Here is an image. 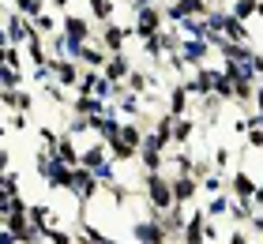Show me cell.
<instances>
[{"instance_id": "cell-24", "label": "cell", "mask_w": 263, "mask_h": 244, "mask_svg": "<svg viewBox=\"0 0 263 244\" xmlns=\"http://www.w3.org/2000/svg\"><path fill=\"white\" fill-rule=\"evenodd\" d=\"M230 162H233V151H230V146H214V151H211L214 173H226V169H230Z\"/></svg>"}, {"instance_id": "cell-13", "label": "cell", "mask_w": 263, "mask_h": 244, "mask_svg": "<svg viewBox=\"0 0 263 244\" xmlns=\"http://www.w3.org/2000/svg\"><path fill=\"white\" fill-rule=\"evenodd\" d=\"M203 226H207V214H203V211H188V222H184L177 244H207V240H203Z\"/></svg>"}, {"instance_id": "cell-5", "label": "cell", "mask_w": 263, "mask_h": 244, "mask_svg": "<svg viewBox=\"0 0 263 244\" xmlns=\"http://www.w3.org/2000/svg\"><path fill=\"white\" fill-rule=\"evenodd\" d=\"M98 38V45L105 49V53H128V42H132V27H124V23H105L102 34H94Z\"/></svg>"}, {"instance_id": "cell-16", "label": "cell", "mask_w": 263, "mask_h": 244, "mask_svg": "<svg viewBox=\"0 0 263 244\" xmlns=\"http://www.w3.org/2000/svg\"><path fill=\"white\" fill-rule=\"evenodd\" d=\"M53 158H57L61 165H71V169H76V165H79V143L71 139L68 132H61V139H57V146H53Z\"/></svg>"}, {"instance_id": "cell-22", "label": "cell", "mask_w": 263, "mask_h": 244, "mask_svg": "<svg viewBox=\"0 0 263 244\" xmlns=\"http://www.w3.org/2000/svg\"><path fill=\"white\" fill-rule=\"evenodd\" d=\"M34 27H38V34L42 38H49V34H61V15H57V11H49L45 8L38 19H34Z\"/></svg>"}, {"instance_id": "cell-32", "label": "cell", "mask_w": 263, "mask_h": 244, "mask_svg": "<svg viewBox=\"0 0 263 244\" xmlns=\"http://www.w3.org/2000/svg\"><path fill=\"white\" fill-rule=\"evenodd\" d=\"M256 76H259V83H263V53L256 57Z\"/></svg>"}, {"instance_id": "cell-18", "label": "cell", "mask_w": 263, "mask_h": 244, "mask_svg": "<svg viewBox=\"0 0 263 244\" xmlns=\"http://www.w3.org/2000/svg\"><path fill=\"white\" fill-rule=\"evenodd\" d=\"M230 203H233V195H230V192H218V195H211V199H207V207H203L207 222H218V218H230Z\"/></svg>"}, {"instance_id": "cell-21", "label": "cell", "mask_w": 263, "mask_h": 244, "mask_svg": "<svg viewBox=\"0 0 263 244\" xmlns=\"http://www.w3.org/2000/svg\"><path fill=\"white\" fill-rule=\"evenodd\" d=\"M87 4H90V19L102 23V27L117 19V0H87Z\"/></svg>"}, {"instance_id": "cell-7", "label": "cell", "mask_w": 263, "mask_h": 244, "mask_svg": "<svg viewBox=\"0 0 263 244\" xmlns=\"http://www.w3.org/2000/svg\"><path fill=\"white\" fill-rule=\"evenodd\" d=\"M4 30H8L11 45H27V42L34 38V34H38V27H34V19L19 15V11H8V15H4Z\"/></svg>"}, {"instance_id": "cell-30", "label": "cell", "mask_w": 263, "mask_h": 244, "mask_svg": "<svg viewBox=\"0 0 263 244\" xmlns=\"http://www.w3.org/2000/svg\"><path fill=\"white\" fill-rule=\"evenodd\" d=\"M230 244H256V240L248 237V229H245V226H237L233 233H230Z\"/></svg>"}, {"instance_id": "cell-1", "label": "cell", "mask_w": 263, "mask_h": 244, "mask_svg": "<svg viewBox=\"0 0 263 244\" xmlns=\"http://www.w3.org/2000/svg\"><path fill=\"white\" fill-rule=\"evenodd\" d=\"M143 199H147L151 211H170L173 207V188H170V177L165 173H143Z\"/></svg>"}, {"instance_id": "cell-11", "label": "cell", "mask_w": 263, "mask_h": 244, "mask_svg": "<svg viewBox=\"0 0 263 244\" xmlns=\"http://www.w3.org/2000/svg\"><path fill=\"white\" fill-rule=\"evenodd\" d=\"M132 68H136V64H132L128 53H109V60H105V68H102V76L109 79V83H124Z\"/></svg>"}, {"instance_id": "cell-34", "label": "cell", "mask_w": 263, "mask_h": 244, "mask_svg": "<svg viewBox=\"0 0 263 244\" xmlns=\"http://www.w3.org/2000/svg\"><path fill=\"white\" fill-rule=\"evenodd\" d=\"M0 109H4V102H0Z\"/></svg>"}, {"instance_id": "cell-20", "label": "cell", "mask_w": 263, "mask_h": 244, "mask_svg": "<svg viewBox=\"0 0 263 244\" xmlns=\"http://www.w3.org/2000/svg\"><path fill=\"white\" fill-rule=\"evenodd\" d=\"M23 57H27L34 68L49 64V49H45V38H42V34H34V38H30L27 45H23Z\"/></svg>"}, {"instance_id": "cell-15", "label": "cell", "mask_w": 263, "mask_h": 244, "mask_svg": "<svg viewBox=\"0 0 263 244\" xmlns=\"http://www.w3.org/2000/svg\"><path fill=\"white\" fill-rule=\"evenodd\" d=\"M196 124H199V117H173V146H192L196 139Z\"/></svg>"}, {"instance_id": "cell-3", "label": "cell", "mask_w": 263, "mask_h": 244, "mask_svg": "<svg viewBox=\"0 0 263 244\" xmlns=\"http://www.w3.org/2000/svg\"><path fill=\"white\" fill-rule=\"evenodd\" d=\"M132 38H151V34H158L165 27V15H162V4H147V8H139L136 15H132Z\"/></svg>"}, {"instance_id": "cell-27", "label": "cell", "mask_w": 263, "mask_h": 244, "mask_svg": "<svg viewBox=\"0 0 263 244\" xmlns=\"http://www.w3.org/2000/svg\"><path fill=\"white\" fill-rule=\"evenodd\" d=\"M211 173H214L211 158H199V154H196V158H192V177H196V180H203V177H211Z\"/></svg>"}, {"instance_id": "cell-17", "label": "cell", "mask_w": 263, "mask_h": 244, "mask_svg": "<svg viewBox=\"0 0 263 244\" xmlns=\"http://www.w3.org/2000/svg\"><path fill=\"white\" fill-rule=\"evenodd\" d=\"M105 60H109V53H105V49L98 45V38L87 42V45L79 49V64H83V68H90V71H102V68H105Z\"/></svg>"}, {"instance_id": "cell-33", "label": "cell", "mask_w": 263, "mask_h": 244, "mask_svg": "<svg viewBox=\"0 0 263 244\" xmlns=\"http://www.w3.org/2000/svg\"><path fill=\"white\" fill-rule=\"evenodd\" d=\"M4 136H8V124H0V139H4Z\"/></svg>"}, {"instance_id": "cell-8", "label": "cell", "mask_w": 263, "mask_h": 244, "mask_svg": "<svg viewBox=\"0 0 263 244\" xmlns=\"http://www.w3.org/2000/svg\"><path fill=\"white\" fill-rule=\"evenodd\" d=\"M49 71H53V83H61L64 90H76L79 79H83L79 60H49Z\"/></svg>"}, {"instance_id": "cell-31", "label": "cell", "mask_w": 263, "mask_h": 244, "mask_svg": "<svg viewBox=\"0 0 263 244\" xmlns=\"http://www.w3.org/2000/svg\"><path fill=\"white\" fill-rule=\"evenodd\" d=\"M0 244H19V237H15V233H11V229H8V226H0Z\"/></svg>"}, {"instance_id": "cell-4", "label": "cell", "mask_w": 263, "mask_h": 244, "mask_svg": "<svg viewBox=\"0 0 263 244\" xmlns=\"http://www.w3.org/2000/svg\"><path fill=\"white\" fill-rule=\"evenodd\" d=\"M61 34L68 42H76V45H87V42H94V19L90 15H76V11H64L61 15Z\"/></svg>"}, {"instance_id": "cell-10", "label": "cell", "mask_w": 263, "mask_h": 244, "mask_svg": "<svg viewBox=\"0 0 263 244\" xmlns=\"http://www.w3.org/2000/svg\"><path fill=\"white\" fill-rule=\"evenodd\" d=\"M165 113H173V117H188L192 113V94H188L184 83H173L170 94H165Z\"/></svg>"}, {"instance_id": "cell-12", "label": "cell", "mask_w": 263, "mask_h": 244, "mask_svg": "<svg viewBox=\"0 0 263 244\" xmlns=\"http://www.w3.org/2000/svg\"><path fill=\"white\" fill-rule=\"evenodd\" d=\"M105 162H109V143H102V139H90L87 151H79V165L94 169V173H98Z\"/></svg>"}, {"instance_id": "cell-28", "label": "cell", "mask_w": 263, "mask_h": 244, "mask_svg": "<svg viewBox=\"0 0 263 244\" xmlns=\"http://www.w3.org/2000/svg\"><path fill=\"white\" fill-rule=\"evenodd\" d=\"M57 139H61V132H53V128H38V146H45V151H53L57 146Z\"/></svg>"}, {"instance_id": "cell-2", "label": "cell", "mask_w": 263, "mask_h": 244, "mask_svg": "<svg viewBox=\"0 0 263 244\" xmlns=\"http://www.w3.org/2000/svg\"><path fill=\"white\" fill-rule=\"evenodd\" d=\"M68 195H71L76 203H83V207H87L90 199H98V195H102L98 173H94V169H87V165H76V169H71V184H68Z\"/></svg>"}, {"instance_id": "cell-29", "label": "cell", "mask_w": 263, "mask_h": 244, "mask_svg": "<svg viewBox=\"0 0 263 244\" xmlns=\"http://www.w3.org/2000/svg\"><path fill=\"white\" fill-rule=\"evenodd\" d=\"M27 124H30V120H27V113H11V117H8V132H23Z\"/></svg>"}, {"instance_id": "cell-9", "label": "cell", "mask_w": 263, "mask_h": 244, "mask_svg": "<svg viewBox=\"0 0 263 244\" xmlns=\"http://www.w3.org/2000/svg\"><path fill=\"white\" fill-rule=\"evenodd\" d=\"M173 188V207H192L199 199V180L196 177H170Z\"/></svg>"}, {"instance_id": "cell-25", "label": "cell", "mask_w": 263, "mask_h": 244, "mask_svg": "<svg viewBox=\"0 0 263 244\" xmlns=\"http://www.w3.org/2000/svg\"><path fill=\"white\" fill-rule=\"evenodd\" d=\"M30 109H34V94L30 90H15V109H11V113H30Z\"/></svg>"}, {"instance_id": "cell-26", "label": "cell", "mask_w": 263, "mask_h": 244, "mask_svg": "<svg viewBox=\"0 0 263 244\" xmlns=\"http://www.w3.org/2000/svg\"><path fill=\"white\" fill-rule=\"evenodd\" d=\"M245 151H263V128L248 124V132H245Z\"/></svg>"}, {"instance_id": "cell-19", "label": "cell", "mask_w": 263, "mask_h": 244, "mask_svg": "<svg viewBox=\"0 0 263 244\" xmlns=\"http://www.w3.org/2000/svg\"><path fill=\"white\" fill-rule=\"evenodd\" d=\"M76 244H113V237L90 222H76Z\"/></svg>"}, {"instance_id": "cell-6", "label": "cell", "mask_w": 263, "mask_h": 244, "mask_svg": "<svg viewBox=\"0 0 263 244\" xmlns=\"http://www.w3.org/2000/svg\"><path fill=\"white\" fill-rule=\"evenodd\" d=\"M177 53L184 57L188 68H199V64H207V60H214V45L207 38H181V49H177Z\"/></svg>"}, {"instance_id": "cell-14", "label": "cell", "mask_w": 263, "mask_h": 244, "mask_svg": "<svg viewBox=\"0 0 263 244\" xmlns=\"http://www.w3.org/2000/svg\"><path fill=\"white\" fill-rule=\"evenodd\" d=\"M256 177L252 173H248V169H237V173L230 177V195H233V199H252V195H256Z\"/></svg>"}, {"instance_id": "cell-23", "label": "cell", "mask_w": 263, "mask_h": 244, "mask_svg": "<svg viewBox=\"0 0 263 244\" xmlns=\"http://www.w3.org/2000/svg\"><path fill=\"white\" fill-rule=\"evenodd\" d=\"M256 8H259V0H230V15L233 19H241V23H248V19H256Z\"/></svg>"}]
</instances>
